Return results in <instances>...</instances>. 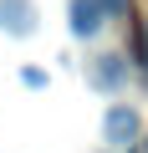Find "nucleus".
Instances as JSON below:
<instances>
[{
    "label": "nucleus",
    "mask_w": 148,
    "mask_h": 153,
    "mask_svg": "<svg viewBox=\"0 0 148 153\" xmlns=\"http://www.w3.org/2000/svg\"><path fill=\"white\" fill-rule=\"evenodd\" d=\"M36 31H41V5L36 0H0V36L31 41Z\"/></svg>",
    "instance_id": "f257e3e1"
},
{
    "label": "nucleus",
    "mask_w": 148,
    "mask_h": 153,
    "mask_svg": "<svg viewBox=\"0 0 148 153\" xmlns=\"http://www.w3.org/2000/svg\"><path fill=\"white\" fill-rule=\"evenodd\" d=\"M138 133H143V117H138V107H128V102H112V107L102 112V138H107L112 148H128V143H138Z\"/></svg>",
    "instance_id": "f03ea898"
},
{
    "label": "nucleus",
    "mask_w": 148,
    "mask_h": 153,
    "mask_svg": "<svg viewBox=\"0 0 148 153\" xmlns=\"http://www.w3.org/2000/svg\"><path fill=\"white\" fill-rule=\"evenodd\" d=\"M123 76H128L123 56H97V61H87V82H92L97 92H118V87H123Z\"/></svg>",
    "instance_id": "7ed1b4c3"
},
{
    "label": "nucleus",
    "mask_w": 148,
    "mask_h": 153,
    "mask_svg": "<svg viewBox=\"0 0 148 153\" xmlns=\"http://www.w3.org/2000/svg\"><path fill=\"white\" fill-rule=\"evenodd\" d=\"M107 5L102 0H71V36H97Z\"/></svg>",
    "instance_id": "20e7f679"
},
{
    "label": "nucleus",
    "mask_w": 148,
    "mask_h": 153,
    "mask_svg": "<svg viewBox=\"0 0 148 153\" xmlns=\"http://www.w3.org/2000/svg\"><path fill=\"white\" fill-rule=\"evenodd\" d=\"M21 82H26V87H46V71H41V66H26Z\"/></svg>",
    "instance_id": "39448f33"
},
{
    "label": "nucleus",
    "mask_w": 148,
    "mask_h": 153,
    "mask_svg": "<svg viewBox=\"0 0 148 153\" xmlns=\"http://www.w3.org/2000/svg\"><path fill=\"white\" fill-rule=\"evenodd\" d=\"M102 5H107V10H123V5H128V0H102Z\"/></svg>",
    "instance_id": "423d86ee"
},
{
    "label": "nucleus",
    "mask_w": 148,
    "mask_h": 153,
    "mask_svg": "<svg viewBox=\"0 0 148 153\" xmlns=\"http://www.w3.org/2000/svg\"><path fill=\"white\" fill-rule=\"evenodd\" d=\"M143 66H148V26H143Z\"/></svg>",
    "instance_id": "0eeeda50"
}]
</instances>
